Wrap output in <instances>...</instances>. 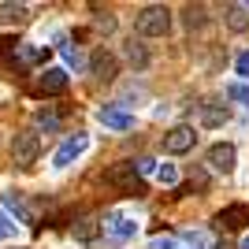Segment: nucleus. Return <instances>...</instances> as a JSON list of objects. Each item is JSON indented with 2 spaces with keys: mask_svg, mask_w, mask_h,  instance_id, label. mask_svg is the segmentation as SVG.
<instances>
[{
  "mask_svg": "<svg viewBox=\"0 0 249 249\" xmlns=\"http://www.w3.org/2000/svg\"><path fill=\"white\" fill-rule=\"evenodd\" d=\"M0 22H26V4H0Z\"/></svg>",
  "mask_w": 249,
  "mask_h": 249,
  "instance_id": "obj_15",
  "label": "nucleus"
},
{
  "mask_svg": "<svg viewBox=\"0 0 249 249\" xmlns=\"http://www.w3.org/2000/svg\"><path fill=\"white\" fill-rule=\"evenodd\" d=\"M234 71H238L242 86H246V82H249V52H238V60H234Z\"/></svg>",
  "mask_w": 249,
  "mask_h": 249,
  "instance_id": "obj_21",
  "label": "nucleus"
},
{
  "mask_svg": "<svg viewBox=\"0 0 249 249\" xmlns=\"http://www.w3.org/2000/svg\"><path fill=\"white\" fill-rule=\"evenodd\" d=\"M37 153H41V138L34 134V130H19V134L11 138V160L19 167H34L37 164Z\"/></svg>",
  "mask_w": 249,
  "mask_h": 249,
  "instance_id": "obj_3",
  "label": "nucleus"
},
{
  "mask_svg": "<svg viewBox=\"0 0 249 249\" xmlns=\"http://www.w3.org/2000/svg\"><path fill=\"white\" fill-rule=\"evenodd\" d=\"M138 34L142 37H164L167 30H171V11L160 8V4H153V8H142L138 11Z\"/></svg>",
  "mask_w": 249,
  "mask_h": 249,
  "instance_id": "obj_1",
  "label": "nucleus"
},
{
  "mask_svg": "<svg viewBox=\"0 0 249 249\" xmlns=\"http://www.w3.org/2000/svg\"><path fill=\"white\" fill-rule=\"evenodd\" d=\"M246 219H249L246 205H231V208H223V212L216 216V223H219V227H227V231H238V227H246Z\"/></svg>",
  "mask_w": 249,
  "mask_h": 249,
  "instance_id": "obj_11",
  "label": "nucleus"
},
{
  "mask_svg": "<svg viewBox=\"0 0 249 249\" xmlns=\"http://www.w3.org/2000/svg\"><path fill=\"white\" fill-rule=\"evenodd\" d=\"M205 164L212 167V171H219V175H227L231 167H234V145H231V142L212 145V149H208V156H205Z\"/></svg>",
  "mask_w": 249,
  "mask_h": 249,
  "instance_id": "obj_6",
  "label": "nucleus"
},
{
  "mask_svg": "<svg viewBox=\"0 0 249 249\" xmlns=\"http://www.w3.org/2000/svg\"><path fill=\"white\" fill-rule=\"evenodd\" d=\"M63 60L71 63V67H82V56H78V49H63Z\"/></svg>",
  "mask_w": 249,
  "mask_h": 249,
  "instance_id": "obj_26",
  "label": "nucleus"
},
{
  "mask_svg": "<svg viewBox=\"0 0 249 249\" xmlns=\"http://www.w3.org/2000/svg\"><path fill=\"white\" fill-rule=\"evenodd\" d=\"M201 115H205V126L227 123V108H216V104H205V108H201Z\"/></svg>",
  "mask_w": 249,
  "mask_h": 249,
  "instance_id": "obj_16",
  "label": "nucleus"
},
{
  "mask_svg": "<svg viewBox=\"0 0 249 249\" xmlns=\"http://www.w3.org/2000/svg\"><path fill=\"white\" fill-rule=\"evenodd\" d=\"M242 249H249V234H246V242H242Z\"/></svg>",
  "mask_w": 249,
  "mask_h": 249,
  "instance_id": "obj_27",
  "label": "nucleus"
},
{
  "mask_svg": "<svg viewBox=\"0 0 249 249\" xmlns=\"http://www.w3.org/2000/svg\"><path fill=\"white\" fill-rule=\"evenodd\" d=\"M186 26H205V8H186Z\"/></svg>",
  "mask_w": 249,
  "mask_h": 249,
  "instance_id": "obj_23",
  "label": "nucleus"
},
{
  "mask_svg": "<svg viewBox=\"0 0 249 249\" xmlns=\"http://www.w3.org/2000/svg\"><path fill=\"white\" fill-rule=\"evenodd\" d=\"M149 249H178V242H175V234H156L149 242Z\"/></svg>",
  "mask_w": 249,
  "mask_h": 249,
  "instance_id": "obj_20",
  "label": "nucleus"
},
{
  "mask_svg": "<svg viewBox=\"0 0 249 249\" xmlns=\"http://www.w3.org/2000/svg\"><path fill=\"white\" fill-rule=\"evenodd\" d=\"M194 142H197L194 126H175V130L164 134V149L167 153H186V149H194Z\"/></svg>",
  "mask_w": 249,
  "mask_h": 249,
  "instance_id": "obj_7",
  "label": "nucleus"
},
{
  "mask_svg": "<svg viewBox=\"0 0 249 249\" xmlns=\"http://www.w3.org/2000/svg\"><path fill=\"white\" fill-rule=\"evenodd\" d=\"M49 56V49L45 45H19V49L11 52V60H19V63H37Z\"/></svg>",
  "mask_w": 249,
  "mask_h": 249,
  "instance_id": "obj_14",
  "label": "nucleus"
},
{
  "mask_svg": "<svg viewBox=\"0 0 249 249\" xmlns=\"http://www.w3.org/2000/svg\"><path fill=\"white\" fill-rule=\"evenodd\" d=\"M97 115H101V123L112 126V130H130V126H134V115L126 112V108H119V104H104Z\"/></svg>",
  "mask_w": 249,
  "mask_h": 249,
  "instance_id": "obj_8",
  "label": "nucleus"
},
{
  "mask_svg": "<svg viewBox=\"0 0 249 249\" xmlns=\"http://www.w3.org/2000/svg\"><path fill=\"white\" fill-rule=\"evenodd\" d=\"M89 67H93V74L97 78H104V82H112L115 74H119V67H115V56L112 52H93V60H89Z\"/></svg>",
  "mask_w": 249,
  "mask_h": 249,
  "instance_id": "obj_9",
  "label": "nucleus"
},
{
  "mask_svg": "<svg viewBox=\"0 0 249 249\" xmlns=\"http://www.w3.org/2000/svg\"><path fill=\"white\" fill-rule=\"evenodd\" d=\"M104 223H108V234L119 238V242H126V238H134V234H138V223H134V219H126V216H108Z\"/></svg>",
  "mask_w": 249,
  "mask_h": 249,
  "instance_id": "obj_10",
  "label": "nucleus"
},
{
  "mask_svg": "<svg viewBox=\"0 0 249 249\" xmlns=\"http://www.w3.org/2000/svg\"><path fill=\"white\" fill-rule=\"evenodd\" d=\"M126 60H130V63H138V67H145V52H142L134 41H130V45H126Z\"/></svg>",
  "mask_w": 249,
  "mask_h": 249,
  "instance_id": "obj_24",
  "label": "nucleus"
},
{
  "mask_svg": "<svg viewBox=\"0 0 249 249\" xmlns=\"http://www.w3.org/2000/svg\"><path fill=\"white\" fill-rule=\"evenodd\" d=\"M86 145H89V138L86 134H74V138H67L60 149H56V156H52V164L56 167H67L71 160H78V156L86 153Z\"/></svg>",
  "mask_w": 249,
  "mask_h": 249,
  "instance_id": "obj_5",
  "label": "nucleus"
},
{
  "mask_svg": "<svg viewBox=\"0 0 249 249\" xmlns=\"http://www.w3.org/2000/svg\"><path fill=\"white\" fill-rule=\"evenodd\" d=\"M249 4H227V26L234 34H242V30H249Z\"/></svg>",
  "mask_w": 249,
  "mask_h": 249,
  "instance_id": "obj_12",
  "label": "nucleus"
},
{
  "mask_svg": "<svg viewBox=\"0 0 249 249\" xmlns=\"http://www.w3.org/2000/svg\"><path fill=\"white\" fill-rule=\"evenodd\" d=\"M227 97H231V101H238L242 108H249V86H242V82H231V86H227Z\"/></svg>",
  "mask_w": 249,
  "mask_h": 249,
  "instance_id": "obj_18",
  "label": "nucleus"
},
{
  "mask_svg": "<svg viewBox=\"0 0 249 249\" xmlns=\"http://www.w3.org/2000/svg\"><path fill=\"white\" fill-rule=\"evenodd\" d=\"M4 205H8V212H15V219H19V223H34V212L26 208L22 194H4Z\"/></svg>",
  "mask_w": 249,
  "mask_h": 249,
  "instance_id": "obj_13",
  "label": "nucleus"
},
{
  "mask_svg": "<svg viewBox=\"0 0 249 249\" xmlns=\"http://www.w3.org/2000/svg\"><path fill=\"white\" fill-rule=\"evenodd\" d=\"M11 234H15V223H11V216H8V212H0V242H4V238H11Z\"/></svg>",
  "mask_w": 249,
  "mask_h": 249,
  "instance_id": "obj_25",
  "label": "nucleus"
},
{
  "mask_svg": "<svg viewBox=\"0 0 249 249\" xmlns=\"http://www.w3.org/2000/svg\"><path fill=\"white\" fill-rule=\"evenodd\" d=\"M97 231H101V227H97V219H82V223H74V238H78V242H93Z\"/></svg>",
  "mask_w": 249,
  "mask_h": 249,
  "instance_id": "obj_17",
  "label": "nucleus"
},
{
  "mask_svg": "<svg viewBox=\"0 0 249 249\" xmlns=\"http://www.w3.org/2000/svg\"><path fill=\"white\" fill-rule=\"evenodd\" d=\"M104 182H112V186H119L123 194H134V197H142V194H145V182H142V175L134 171V164H130V160L112 164L108 171H104Z\"/></svg>",
  "mask_w": 249,
  "mask_h": 249,
  "instance_id": "obj_2",
  "label": "nucleus"
},
{
  "mask_svg": "<svg viewBox=\"0 0 249 249\" xmlns=\"http://www.w3.org/2000/svg\"><path fill=\"white\" fill-rule=\"evenodd\" d=\"M37 126H41L45 134H56V130H60V119H56V115H37Z\"/></svg>",
  "mask_w": 249,
  "mask_h": 249,
  "instance_id": "obj_22",
  "label": "nucleus"
},
{
  "mask_svg": "<svg viewBox=\"0 0 249 249\" xmlns=\"http://www.w3.org/2000/svg\"><path fill=\"white\" fill-rule=\"evenodd\" d=\"M63 89H67V71H63V67H49V71L45 74H37V78H34V93H63Z\"/></svg>",
  "mask_w": 249,
  "mask_h": 249,
  "instance_id": "obj_4",
  "label": "nucleus"
},
{
  "mask_svg": "<svg viewBox=\"0 0 249 249\" xmlns=\"http://www.w3.org/2000/svg\"><path fill=\"white\" fill-rule=\"evenodd\" d=\"M156 178H160L164 186H175V182H178V171H175V164H160V167H156Z\"/></svg>",
  "mask_w": 249,
  "mask_h": 249,
  "instance_id": "obj_19",
  "label": "nucleus"
}]
</instances>
